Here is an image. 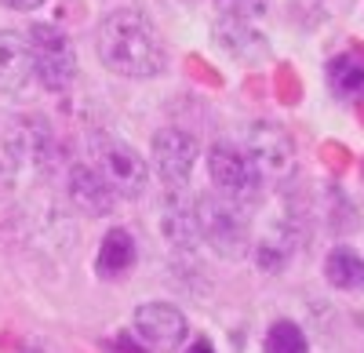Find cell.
I'll return each mask as SVG.
<instances>
[{
    "mask_svg": "<svg viewBox=\"0 0 364 353\" xmlns=\"http://www.w3.org/2000/svg\"><path fill=\"white\" fill-rule=\"evenodd\" d=\"M193 219H197V233L200 241L219 251L223 259H240L248 251L252 241V229H248V215H245V204L226 200L219 193H204L193 204Z\"/></svg>",
    "mask_w": 364,
    "mask_h": 353,
    "instance_id": "cell-2",
    "label": "cell"
},
{
    "mask_svg": "<svg viewBox=\"0 0 364 353\" xmlns=\"http://www.w3.org/2000/svg\"><path fill=\"white\" fill-rule=\"evenodd\" d=\"M291 251H295L291 233H288V229H273L269 237L259 244V266L269 270V273H281V270H284V262L291 259Z\"/></svg>",
    "mask_w": 364,
    "mask_h": 353,
    "instance_id": "cell-17",
    "label": "cell"
},
{
    "mask_svg": "<svg viewBox=\"0 0 364 353\" xmlns=\"http://www.w3.org/2000/svg\"><path fill=\"white\" fill-rule=\"evenodd\" d=\"M262 349L266 353H310V342H306V332L295 320H273L266 328Z\"/></svg>",
    "mask_w": 364,
    "mask_h": 353,
    "instance_id": "cell-16",
    "label": "cell"
},
{
    "mask_svg": "<svg viewBox=\"0 0 364 353\" xmlns=\"http://www.w3.org/2000/svg\"><path fill=\"white\" fill-rule=\"evenodd\" d=\"M208 175L215 183V193L226 197V200H237V204H252L259 200L262 193V179L255 164L248 161V153L233 142H215L208 150Z\"/></svg>",
    "mask_w": 364,
    "mask_h": 353,
    "instance_id": "cell-5",
    "label": "cell"
},
{
    "mask_svg": "<svg viewBox=\"0 0 364 353\" xmlns=\"http://www.w3.org/2000/svg\"><path fill=\"white\" fill-rule=\"evenodd\" d=\"M22 353H58L51 342H29V346H22Z\"/></svg>",
    "mask_w": 364,
    "mask_h": 353,
    "instance_id": "cell-20",
    "label": "cell"
},
{
    "mask_svg": "<svg viewBox=\"0 0 364 353\" xmlns=\"http://www.w3.org/2000/svg\"><path fill=\"white\" fill-rule=\"evenodd\" d=\"M186 353H215V346H211L208 339H197V342H190V349Z\"/></svg>",
    "mask_w": 364,
    "mask_h": 353,
    "instance_id": "cell-21",
    "label": "cell"
},
{
    "mask_svg": "<svg viewBox=\"0 0 364 353\" xmlns=\"http://www.w3.org/2000/svg\"><path fill=\"white\" fill-rule=\"evenodd\" d=\"M215 40H219L230 55H240V58H255V55L266 51L262 33H255V29L248 26V18H230V15H223L219 26H215Z\"/></svg>",
    "mask_w": 364,
    "mask_h": 353,
    "instance_id": "cell-13",
    "label": "cell"
},
{
    "mask_svg": "<svg viewBox=\"0 0 364 353\" xmlns=\"http://www.w3.org/2000/svg\"><path fill=\"white\" fill-rule=\"evenodd\" d=\"M324 281L339 291H364V259L353 248H331L324 259Z\"/></svg>",
    "mask_w": 364,
    "mask_h": 353,
    "instance_id": "cell-12",
    "label": "cell"
},
{
    "mask_svg": "<svg viewBox=\"0 0 364 353\" xmlns=\"http://www.w3.org/2000/svg\"><path fill=\"white\" fill-rule=\"evenodd\" d=\"M22 37L29 48V66H33V77L41 80V87H48V92H66L77 77L73 40L51 22H33L29 29H22Z\"/></svg>",
    "mask_w": 364,
    "mask_h": 353,
    "instance_id": "cell-3",
    "label": "cell"
},
{
    "mask_svg": "<svg viewBox=\"0 0 364 353\" xmlns=\"http://www.w3.org/2000/svg\"><path fill=\"white\" fill-rule=\"evenodd\" d=\"M197 153H200L197 139L182 128H164L154 135V168L164 179V186H171V190L186 186L190 171L197 164Z\"/></svg>",
    "mask_w": 364,
    "mask_h": 353,
    "instance_id": "cell-8",
    "label": "cell"
},
{
    "mask_svg": "<svg viewBox=\"0 0 364 353\" xmlns=\"http://www.w3.org/2000/svg\"><path fill=\"white\" fill-rule=\"evenodd\" d=\"M132 332L139 335V342L146 349H161V353H175L190 335L186 313L171 303H142L135 310V325Z\"/></svg>",
    "mask_w": 364,
    "mask_h": 353,
    "instance_id": "cell-7",
    "label": "cell"
},
{
    "mask_svg": "<svg viewBox=\"0 0 364 353\" xmlns=\"http://www.w3.org/2000/svg\"><path fill=\"white\" fill-rule=\"evenodd\" d=\"M240 150L248 153V161L255 164L262 183H281V179L295 175V142L281 124H273V121L252 124Z\"/></svg>",
    "mask_w": 364,
    "mask_h": 353,
    "instance_id": "cell-6",
    "label": "cell"
},
{
    "mask_svg": "<svg viewBox=\"0 0 364 353\" xmlns=\"http://www.w3.org/2000/svg\"><path fill=\"white\" fill-rule=\"evenodd\" d=\"M135 259H139V248H135L132 233L128 229H109L99 244V255H95V273L102 281H120V277L132 273Z\"/></svg>",
    "mask_w": 364,
    "mask_h": 353,
    "instance_id": "cell-11",
    "label": "cell"
},
{
    "mask_svg": "<svg viewBox=\"0 0 364 353\" xmlns=\"http://www.w3.org/2000/svg\"><path fill=\"white\" fill-rule=\"evenodd\" d=\"M328 84L331 92L346 102H357L364 99V58L357 55H336L328 63Z\"/></svg>",
    "mask_w": 364,
    "mask_h": 353,
    "instance_id": "cell-14",
    "label": "cell"
},
{
    "mask_svg": "<svg viewBox=\"0 0 364 353\" xmlns=\"http://www.w3.org/2000/svg\"><path fill=\"white\" fill-rule=\"evenodd\" d=\"M215 8L230 18H259L266 11V0H215Z\"/></svg>",
    "mask_w": 364,
    "mask_h": 353,
    "instance_id": "cell-18",
    "label": "cell"
},
{
    "mask_svg": "<svg viewBox=\"0 0 364 353\" xmlns=\"http://www.w3.org/2000/svg\"><path fill=\"white\" fill-rule=\"evenodd\" d=\"M66 190H70L73 208H80L84 215L102 219V215H109V212L117 208V193H113V186H109V183H106L87 161H84V164H73V168L66 171Z\"/></svg>",
    "mask_w": 364,
    "mask_h": 353,
    "instance_id": "cell-9",
    "label": "cell"
},
{
    "mask_svg": "<svg viewBox=\"0 0 364 353\" xmlns=\"http://www.w3.org/2000/svg\"><path fill=\"white\" fill-rule=\"evenodd\" d=\"M0 4H8L11 11H37L44 0H0Z\"/></svg>",
    "mask_w": 364,
    "mask_h": 353,
    "instance_id": "cell-19",
    "label": "cell"
},
{
    "mask_svg": "<svg viewBox=\"0 0 364 353\" xmlns=\"http://www.w3.org/2000/svg\"><path fill=\"white\" fill-rule=\"evenodd\" d=\"M33 77L29 66V48L18 29H0V92H22Z\"/></svg>",
    "mask_w": 364,
    "mask_h": 353,
    "instance_id": "cell-10",
    "label": "cell"
},
{
    "mask_svg": "<svg viewBox=\"0 0 364 353\" xmlns=\"http://www.w3.org/2000/svg\"><path fill=\"white\" fill-rule=\"evenodd\" d=\"M87 164L113 186L117 197L135 200L149 186V164L139 157V150H132L124 139L91 135V142H87Z\"/></svg>",
    "mask_w": 364,
    "mask_h": 353,
    "instance_id": "cell-4",
    "label": "cell"
},
{
    "mask_svg": "<svg viewBox=\"0 0 364 353\" xmlns=\"http://www.w3.org/2000/svg\"><path fill=\"white\" fill-rule=\"evenodd\" d=\"M161 226H164L168 244H175V248H193V244L200 241L193 208H186V204L168 200V208H164V215H161Z\"/></svg>",
    "mask_w": 364,
    "mask_h": 353,
    "instance_id": "cell-15",
    "label": "cell"
},
{
    "mask_svg": "<svg viewBox=\"0 0 364 353\" xmlns=\"http://www.w3.org/2000/svg\"><path fill=\"white\" fill-rule=\"evenodd\" d=\"M95 51L106 63V70H113L120 77H132V80L157 77L168 63V51H164L157 26L139 8L109 11L95 29Z\"/></svg>",
    "mask_w": 364,
    "mask_h": 353,
    "instance_id": "cell-1",
    "label": "cell"
}]
</instances>
